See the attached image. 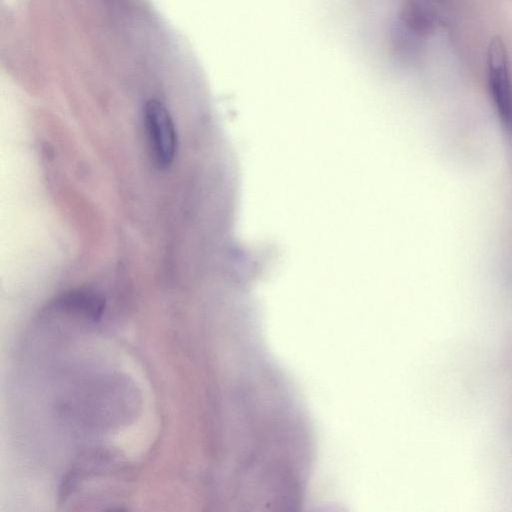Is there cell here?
Instances as JSON below:
<instances>
[{
    "instance_id": "1",
    "label": "cell",
    "mask_w": 512,
    "mask_h": 512,
    "mask_svg": "<svg viewBox=\"0 0 512 512\" xmlns=\"http://www.w3.org/2000/svg\"><path fill=\"white\" fill-rule=\"evenodd\" d=\"M143 124L153 165L160 170L168 168L177 149L176 130L169 111L158 100L150 99L143 108Z\"/></svg>"
},
{
    "instance_id": "2",
    "label": "cell",
    "mask_w": 512,
    "mask_h": 512,
    "mask_svg": "<svg viewBox=\"0 0 512 512\" xmlns=\"http://www.w3.org/2000/svg\"><path fill=\"white\" fill-rule=\"evenodd\" d=\"M488 85L498 117L505 129L512 133V83L503 41L494 37L487 51Z\"/></svg>"
},
{
    "instance_id": "3",
    "label": "cell",
    "mask_w": 512,
    "mask_h": 512,
    "mask_svg": "<svg viewBox=\"0 0 512 512\" xmlns=\"http://www.w3.org/2000/svg\"><path fill=\"white\" fill-rule=\"evenodd\" d=\"M58 305L69 312L81 313L91 319H98L104 308V302L98 295L85 290L72 291L63 295Z\"/></svg>"
}]
</instances>
